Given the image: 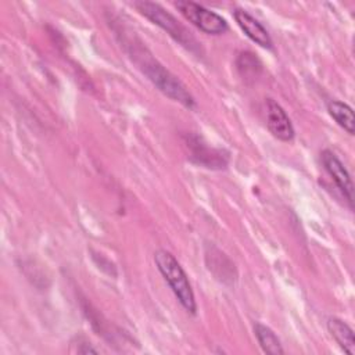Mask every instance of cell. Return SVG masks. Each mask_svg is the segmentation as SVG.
<instances>
[{"instance_id": "6da1fadb", "label": "cell", "mask_w": 355, "mask_h": 355, "mask_svg": "<svg viewBox=\"0 0 355 355\" xmlns=\"http://www.w3.org/2000/svg\"><path fill=\"white\" fill-rule=\"evenodd\" d=\"M125 46H128L126 50L130 58L139 67V69L148 78V80L161 93H164L173 101L180 103L186 108H194L196 103L193 96L187 90V87L172 72H169L161 62H158L146 47L136 44L135 42L132 44H125Z\"/></svg>"}, {"instance_id": "7a4b0ae2", "label": "cell", "mask_w": 355, "mask_h": 355, "mask_svg": "<svg viewBox=\"0 0 355 355\" xmlns=\"http://www.w3.org/2000/svg\"><path fill=\"white\" fill-rule=\"evenodd\" d=\"M154 262L164 276L165 282L169 284L175 297L180 302V305L190 313H196L197 304L194 298V293L191 290L189 277L183 270L182 265L178 259L166 250H158L154 254Z\"/></svg>"}, {"instance_id": "5b68a950", "label": "cell", "mask_w": 355, "mask_h": 355, "mask_svg": "<svg viewBox=\"0 0 355 355\" xmlns=\"http://www.w3.org/2000/svg\"><path fill=\"white\" fill-rule=\"evenodd\" d=\"M184 144L189 148V159L208 169H223L229 162V155L223 150L212 148L202 143L196 135H187Z\"/></svg>"}, {"instance_id": "ba28073f", "label": "cell", "mask_w": 355, "mask_h": 355, "mask_svg": "<svg viewBox=\"0 0 355 355\" xmlns=\"http://www.w3.org/2000/svg\"><path fill=\"white\" fill-rule=\"evenodd\" d=\"M233 17H234L237 25L240 26V29L245 33V36L248 39H251L254 43H257L258 46H261L263 49L270 50L273 47L272 37H270L269 32L266 31V28L258 19H255L248 11H245L243 8H236L233 11Z\"/></svg>"}, {"instance_id": "7c38bea8", "label": "cell", "mask_w": 355, "mask_h": 355, "mask_svg": "<svg viewBox=\"0 0 355 355\" xmlns=\"http://www.w3.org/2000/svg\"><path fill=\"white\" fill-rule=\"evenodd\" d=\"M236 67L244 80H255L262 72V64L251 51H241L236 58Z\"/></svg>"}, {"instance_id": "8fae6325", "label": "cell", "mask_w": 355, "mask_h": 355, "mask_svg": "<svg viewBox=\"0 0 355 355\" xmlns=\"http://www.w3.org/2000/svg\"><path fill=\"white\" fill-rule=\"evenodd\" d=\"M254 333H255V337H257L261 348L266 354H272V355L284 354V349L282 347V343H280L279 337L276 336V333L270 327H268L262 323H255L254 324Z\"/></svg>"}, {"instance_id": "52a82bcc", "label": "cell", "mask_w": 355, "mask_h": 355, "mask_svg": "<svg viewBox=\"0 0 355 355\" xmlns=\"http://www.w3.org/2000/svg\"><path fill=\"white\" fill-rule=\"evenodd\" d=\"M320 159H322V164H323L324 169L331 176V179L334 180L337 187L341 190V193L344 194L349 208L352 209V191H354V186H352L351 176H349L348 171L345 169L344 164L330 150H323L320 153Z\"/></svg>"}, {"instance_id": "3957f363", "label": "cell", "mask_w": 355, "mask_h": 355, "mask_svg": "<svg viewBox=\"0 0 355 355\" xmlns=\"http://www.w3.org/2000/svg\"><path fill=\"white\" fill-rule=\"evenodd\" d=\"M135 8L144 15L147 19H150L153 24L164 29L172 39H175L179 44L190 50L191 53L201 54V46L196 40V37L187 31L172 14H169L165 8H162L159 4L153 1H135Z\"/></svg>"}, {"instance_id": "9c48e42d", "label": "cell", "mask_w": 355, "mask_h": 355, "mask_svg": "<svg viewBox=\"0 0 355 355\" xmlns=\"http://www.w3.org/2000/svg\"><path fill=\"white\" fill-rule=\"evenodd\" d=\"M327 330L336 343L349 355L355 354V337L354 330L338 318L327 319Z\"/></svg>"}, {"instance_id": "8992f818", "label": "cell", "mask_w": 355, "mask_h": 355, "mask_svg": "<svg viewBox=\"0 0 355 355\" xmlns=\"http://www.w3.org/2000/svg\"><path fill=\"white\" fill-rule=\"evenodd\" d=\"M265 116L269 132L280 141H291L294 139L293 123L283 107L273 98L265 100Z\"/></svg>"}, {"instance_id": "277c9868", "label": "cell", "mask_w": 355, "mask_h": 355, "mask_svg": "<svg viewBox=\"0 0 355 355\" xmlns=\"http://www.w3.org/2000/svg\"><path fill=\"white\" fill-rule=\"evenodd\" d=\"M175 7L189 22L207 35H222L229 29L225 18L201 4L189 0H179L175 3Z\"/></svg>"}, {"instance_id": "30bf717a", "label": "cell", "mask_w": 355, "mask_h": 355, "mask_svg": "<svg viewBox=\"0 0 355 355\" xmlns=\"http://www.w3.org/2000/svg\"><path fill=\"white\" fill-rule=\"evenodd\" d=\"M327 111L331 115V118L348 133L354 135L355 132V118L352 108L338 100H331L327 104Z\"/></svg>"}]
</instances>
